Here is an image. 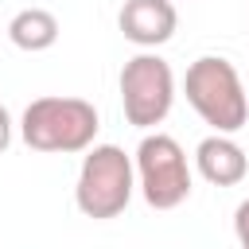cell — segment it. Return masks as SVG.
Segmentation results:
<instances>
[{"label":"cell","mask_w":249,"mask_h":249,"mask_svg":"<svg viewBox=\"0 0 249 249\" xmlns=\"http://www.w3.org/2000/svg\"><path fill=\"white\" fill-rule=\"evenodd\" d=\"M183 93L191 101V109L214 128V132H237L249 121V97L241 86V74L230 58L222 54H202L187 66L183 78Z\"/></svg>","instance_id":"obj_1"},{"label":"cell","mask_w":249,"mask_h":249,"mask_svg":"<svg viewBox=\"0 0 249 249\" xmlns=\"http://www.w3.org/2000/svg\"><path fill=\"white\" fill-rule=\"evenodd\" d=\"M101 128L97 109L86 97H35L23 109L19 136L35 152H86Z\"/></svg>","instance_id":"obj_2"},{"label":"cell","mask_w":249,"mask_h":249,"mask_svg":"<svg viewBox=\"0 0 249 249\" xmlns=\"http://www.w3.org/2000/svg\"><path fill=\"white\" fill-rule=\"evenodd\" d=\"M132 179H136V167L124 156V148L93 144V148H86V160H82V171H78V187H74V202L93 222L117 218L132 198V187H136Z\"/></svg>","instance_id":"obj_3"},{"label":"cell","mask_w":249,"mask_h":249,"mask_svg":"<svg viewBox=\"0 0 249 249\" xmlns=\"http://www.w3.org/2000/svg\"><path fill=\"white\" fill-rule=\"evenodd\" d=\"M136 179L144 191V202L152 210H175L191 195V167L187 152L167 132H148L136 148Z\"/></svg>","instance_id":"obj_4"},{"label":"cell","mask_w":249,"mask_h":249,"mask_svg":"<svg viewBox=\"0 0 249 249\" xmlns=\"http://www.w3.org/2000/svg\"><path fill=\"white\" fill-rule=\"evenodd\" d=\"M175 101V74L167 66V58L160 54H136L124 62L121 70V105H124V121L136 128H156Z\"/></svg>","instance_id":"obj_5"},{"label":"cell","mask_w":249,"mask_h":249,"mask_svg":"<svg viewBox=\"0 0 249 249\" xmlns=\"http://www.w3.org/2000/svg\"><path fill=\"white\" fill-rule=\"evenodd\" d=\"M117 27L136 47H160L175 35L179 12H175L171 0H124V8L117 16Z\"/></svg>","instance_id":"obj_6"},{"label":"cell","mask_w":249,"mask_h":249,"mask_svg":"<svg viewBox=\"0 0 249 249\" xmlns=\"http://www.w3.org/2000/svg\"><path fill=\"white\" fill-rule=\"evenodd\" d=\"M195 163H198V175L214 187H237L245 175H249V156L241 152L237 140H230L226 132H214L206 136L198 148H195Z\"/></svg>","instance_id":"obj_7"},{"label":"cell","mask_w":249,"mask_h":249,"mask_svg":"<svg viewBox=\"0 0 249 249\" xmlns=\"http://www.w3.org/2000/svg\"><path fill=\"white\" fill-rule=\"evenodd\" d=\"M8 39L27 51V54H39V51H51L58 43V19L47 12V8H23L12 16L8 23Z\"/></svg>","instance_id":"obj_8"},{"label":"cell","mask_w":249,"mask_h":249,"mask_svg":"<svg viewBox=\"0 0 249 249\" xmlns=\"http://www.w3.org/2000/svg\"><path fill=\"white\" fill-rule=\"evenodd\" d=\"M233 233H237V245L249 249V198L233 210Z\"/></svg>","instance_id":"obj_9"},{"label":"cell","mask_w":249,"mask_h":249,"mask_svg":"<svg viewBox=\"0 0 249 249\" xmlns=\"http://www.w3.org/2000/svg\"><path fill=\"white\" fill-rule=\"evenodd\" d=\"M8 144H12V113L0 105V152H8Z\"/></svg>","instance_id":"obj_10"}]
</instances>
